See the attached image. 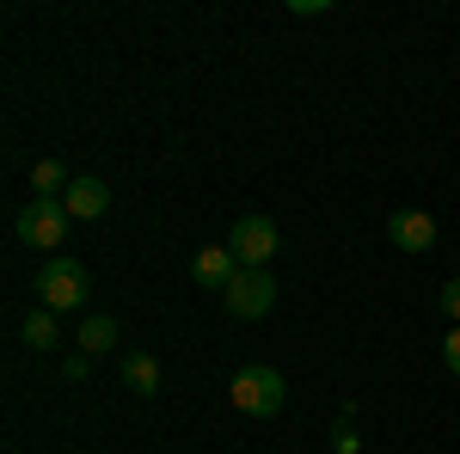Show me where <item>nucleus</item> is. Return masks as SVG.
Returning a JSON list of instances; mask_svg holds the SVG:
<instances>
[{
	"label": "nucleus",
	"mask_w": 460,
	"mask_h": 454,
	"mask_svg": "<svg viewBox=\"0 0 460 454\" xmlns=\"http://www.w3.org/2000/svg\"><path fill=\"white\" fill-rule=\"evenodd\" d=\"M442 314H448V319L460 325V277H448V282H442Z\"/></svg>",
	"instance_id": "13"
},
{
	"label": "nucleus",
	"mask_w": 460,
	"mask_h": 454,
	"mask_svg": "<svg viewBox=\"0 0 460 454\" xmlns=\"http://www.w3.org/2000/svg\"><path fill=\"white\" fill-rule=\"evenodd\" d=\"M86 264L80 258H43V271H37V301L49 307V314H68V307H86Z\"/></svg>",
	"instance_id": "1"
},
{
	"label": "nucleus",
	"mask_w": 460,
	"mask_h": 454,
	"mask_svg": "<svg viewBox=\"0 0 460 454\" xmlns=\"http://www.w3.org/2000/svg\"><path fill=\"white\" fill-rule=\"evenodd\" d=\"M86 369H93V356H68V362H62V375H68V381H80Z\"/></svg>",
	"instance_id": "15"
},
{
	"label": "nucleus",
	"mask_w": 460,
	"mask_h": 454,
	"mask_svg": "<svg viewBox=\"0 0 460 454\" xmlns=\"http://www.w3.org/2000/svg\"><path fill=\"white\" fill-rule=\"evenodd\" d=\"M227 393H234V412H240V418H277V412H283V399H288L283 375H277V369H264V362L240 369Z\"/></svg>",
	"instance_id": "2"
},
{
	"label": "nucleus",
	"mask_w": 460,
	"mask_h": 454,
	"mask_svg": "<svg viewBox=\"0 0 460 454\" xmlns=\"http://www.w3.org/2000/svg\"><path fill=\"white\" fill-rule=\"evenodd\" d=\"M68 184H74V178L62 173V160H37V166H31V191H37V197H68Z\"/></svg>",
	"instance_id": "11"
},
{
	"label": "nucleus",
	"mask_w": 460,
	"mask_h": 454,
	"mask_svg": "<svg viewBox=\"0 0 460 454\" xmlns=\"http://www.w3.org/2000/svg\"><path fill=\"white\" fill-rule=\"evenodd\" d=\"M25 344H31V350H56V344H62V325H56V314H49L43 301L25 314Z\"/></svg>",
	"instance_id": "10"
},
{
	"label": "nucleus",
	"mask_w": 460,
	"mask_h": 454,
	"mask_svg": "<svg viewBox=\"0 0 460 454\" xmlns=\"http://www.w3.org/2000/svg\"><path fill=\"white\" fill-rule=\"evenodd\" d=\"M123 387H129V393H160V362H154L147 350L123 356Z\"/></svg>",
	"instance_id": "9"
},
{
	"label": "nucleus",
	"mask_w": 460,
	"mask_h": 454,
	"mask_svg": "<svg viewBox=\"0 0 460 454\" xmlns=\"http://www.w3.org/2000/svg\"><path fill=\"white\" fill-rule=\"evenodd\" d=\"M227 252L240 258V271H264V264L283 252V234H277V221H270V215H240Z\"/></svg>",
	"instance_id": "4"
},
{
	"label": "nucleus",
	"mask_w": 460,
	"mask_h": 454,
	"mask_svg": "<svg viewBox=\"0 0 460 454\" xmlns=\"http://www.w3.org/2000/svg\"><path fill=\"white\" fill-rule=\"evenodd\" d=\"M387 240L399 245V252H429V245H436V221H429L424 209H399L387 221Z\"/></svg>",
	"instance_id": "7"
},
{
	"label": "nucleus",
	"mask_w": 460,
	"mask_h": 454,
	"mask_svg": "<svg viewBox=\"0 0 460 454\" xmlns=\"http://www.w3.org/2000/svg\"><path fill=\"white\" fill-rule=\"evenodd\" d=\"M442 362H448V375H460V325L442 338Z\"/></svg>",
	"instance_id": "14"
},
{
	"label": "nucleus",
	"mask_w": 460,
	"mask_h": 454,
	"mask_svg": "<svg viewBox=\"0 0 460 454\" xmlns=\"http://www.w3.org/2000/svg\"><path fill=\"white\" fill-rule=\"evenodd\" d=\"M227 314L234 319H264L270 307H277V277L270 271H240V277L227 282Z\"/></svg>",
	"instance_id": "5"
},
{
	"label": "nucleus",
	"mask_w": 460,
	"mask_h": 454,
	"mask_svg": "<svg viewBox=\"0 0 460 454\" xmlns=\"http://www.w3.org/2000/svg\"><path fill=\"white\" fill-rule=\"evenodd\" d=\"M68 221H74V215L62 209V197H31V203L19 209L13 227H19V245H37V252L56 258V245L68 240Z\"/></svg>",
	"instance_id": "3"
},
{
	"label": "nucleus",
	"mask_w": 460,
	"mask_h": 454,
	"mask_svg": "<svg viewBox=\"0 0 460 454\" xmlns=\"http://www.w3.org/2000/svg\"><path fill=\"white\" fill-rule=\"evenodd\" d=\"M62 209H68L74 221H99V215L111 209L105 178H74V184H68V197H62Z\"/></svg>",
	"instance_id": "8"
},
{
	"label": "nucleus",
	"mask_w": 460,
	"mask_h": 454,
	"mask_svg": "<svg viewBox=\"0 0 460 454\" xmlns=\"http://www.w3.org/2000/svg\"><path fill=\"white\" fill-rule=\"evenodd\" d=\"M80 344H86V356H105V350L117 344V319H111V314H93L86 325H80Z\"/></svg>",
	"instance_id": "12"
},
{
	"label": "nucleus",
	"mask_w": 460,
	"mask_h": 454,
	"mask_svg": "<svg viewBox=\"0 0 460 454\" xmlns=\"http://www.w3.org/2000/svg\"><path fill=\"white\" fill-rule=\"evenodd\" d=\"M190 277L203 282V289H215V295H227V282L240 277V258H234L227 245H203L197 264H190Z\"/></svg>",
	"instance_id": "6"
}]
</instances>
